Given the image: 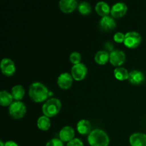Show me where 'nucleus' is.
Segmentation results:
<instances>
[{
    "instance_id": "nucleus-22",
    "label": "nucleus",
    "mask_w": 146,
    "mask_h": 146,
    "mask_svg": "<svg viewBox=\"0 0 146 146\" xmlns=\"http://www.w3.org/2000/svg\"><path fill=\"white\" fill-rule=\"evenodd\" d=\"M113 73L115 78L119 80V81H124V80L128 79L129 72L126 68H123V67H117L116 68H115Z\"/></svg>"
},
{
    "instance_id": "nucleus-20",
    "label": "nucleus",
    "mask_w": 146,
    "mask_h": 146,
    "mask_svg": "<svg viewBox=\"0 0 146 146\" xmlns=\"http://www.w3.org/2000/svg\"><path fill=\"white\" fill-rule=\"evenodd\" d=\"M11 94L16 101H20L22 99L25 94V89L21 85H15L11 88Z\"/></svg>"
},
{
    "instance_id": "nucleus-12",
    "label": "nucleus",
    "mask_w": 146,
    "mask_h": 146,
    "mask_svg": "<svg viewBox=\"0 0 146 146\" xmlns=\"http://www.w3.org/2000/svg\"><path fill=\"white\" fill-rule=\"evenodd\" d=\"M59 139L63 142H69L73 140L75 136V131L74 128L69 125H66L61 128L59 131Z\"/></svg>"
},
{
    "instance_id": "nucleus-15",
    "label": "nucleus",
    "mask_w": 146,
    "mask_h": 146,
    "mask_svg": "<svg viewBox=\"0 0 146 146\" xmlns=\"http://www.w3.org/2000/svg\"><path fill=\"white\" fill-rule=\"evenodd\" d=\"M128 81L134 85H139L145 81V75L141 71L133 70V71L129 72Z\"/></svg>"
},
{
    "instance_id": "nucleus-13",
    "label": "nucleus",
    "mask_w": 146,
    "mask_h": 146,
    "mask_svg": "<svg viewBox=\"0 0 146 146\" xmlns=\"http://www.w3.org/2000/svg\"><path fill=\"white\" fill-rule=\"evenodd\" d=\"M129 143L131 146H146V134L134 133L130 136Z\"/></svg>"
},
{
    "instance_id": "nucleus-7",
    "label": "nucleus",
    "mask_w": 146,
    "mask_h": 146,
    "mask_svg": "<svg viewBox=\"0 0 146 146\" xmlns=\"http://www.w3.org/2000/svg\"><path fill=\"white\" fill-rule=\"evenodd\" d=\"M0 68H1L2 74L7 76H11L14 75L16 71L14 62L12 60L8 58H4L1 60Z\"/></svg>"
},
{
    "instance_id": "nucleus-30",
    "label": "nucleus",
    "mask_w": 146,
    "mask_h": 146,
    "mask_svg": "<svg viewBox=\"0 0 146 146\" xmlns=\"http://www.w3.org/2000/svg\"><path fill=\"white\" fill-rule=\"evenodd\" d=\"M0 146H5V143H4L2 141H0Z\"/></svg>"
},
{
    "instance_id": "nucleus-25",
    "label": "nucleus",
    "mask_w": 146,
    "mask_h": 146,
    "mask_svg": "<svg viewBox=\"0 0 146 146\" xmlns=\"http://www.w3.org/2000/svg\"><path fill=\"white\" fill-rule=\"evenodd\" d=\"M46 146H64V143L59 138H53L47 142Z\"/></svg>"
},
{
    "instance_id": "nucleus-21",
    "label": "nucleus",
    "mask_w": 146,
    "mask_h": 146,
    "mask_svg": "<svg viewBox=\"0 0 146 146\" xmlns=\"http://www.w3.org/2000/svg\"><path fill=\"white\" fill-rule=\"evenodd\" d=\"M37 126L41 131H48L51 127V121L46 115H41L37 120Z\"/></svg>"
},
{
    "instance_id": "nucleus-14",
    "label": "nucleus",
    "mask_w": 146,
    "mask_h": 146,
    "mask_svg": "<svg viewBox=\"0 0 146 146\" xmlns=\"http://www.w3.org/2000/svg\"><path fill=\"white\" fill-rule=\"evenodd\" d=\"M78 6L76 0H61L59 1L60 9L64 13H71Z\"/></svg>"
},
{
    "instance_id": "nucleus-3",
    "label": "nucleus",
    "mask_w": 146,
    "mask_h": 146,
    "mask_svg": "<svg viewBox=\"0 0 146 146\" xmlns=\"http://www.w3.org/2000/svg\"><path fill=\"white\" fill-rule=\"evenodd\" d=\"M61 108V103L59 99L51 98L47 100L42 106V112L47 117H54L58 113Z\"/></svg>"
},
{
    "instance_id": "nucleus-4",
    "label": "nucleus",
    "mask_w": 146,
    "mask_h": 146,
    "mask_svg": "<svg viewBox=\"0 0 146 146\" xmlns=\"http://www.w3.org/2000/svg\"><path fill=\"white\" fill-rule=\"evenodd\" d=\"M9 113L12 118L20 119L23 118L27 113V107L21 101H15L9 106Z\"/></svg>"
},
{
    "instance_id": "nucleus-17",
    "label": "nucleus",
    "mask_w": 146,
    "mask_h": 146,
    "mask_svg": "<svg viewBox=\"0 0 146 146\" xmlns=\"http://www.w3.org/2000/svg\"><path fill=\"white\" fill-rule=\"evenodd\" d=\"M95 9L100 16H102V17L108 16V14L111 12V8L109 5L105 1H98L96 4Z\"/></svg>"
},
{
    "instance_id": "nucleus-11",
    "label": "nucleus",
    "mask_w": 146,
    "mask_h": 146,
    "mask_svg": "<svg viewBox=\"0 0 146 146\" xmlns=\"http://www.w3.org/2000/svg\"><path fill=\"white\" fill-rule=\"evenodd\" d=\"M128 11V7L123 2H117L112 6L111 9V15L115 18L122 17L126 14Z\"/></svg>"
},
{
    "instance_id": "nucleus-8",
    "label": "nucleus",
    "mask_w": 146,
    "mask_h": 146,
    "mask_svg": "<svg viewBox=\"0 0 146 146\" xmlns=\"http://www.w3.org/2000/svg\"><path fill=\"white\" fill-rule=\"evenodd\" d=\"M109 61L115 66H120L125 61V54L121 50L115 49L110 52Z\"/></svg>"
},
{
    "instance_id": "nucleus-19",
    "label": "nucleus",
    "mask_w": 146,
    "mask_h": 146,
    "mask_svg": "<svg viewBox=\"0 0 146 146\" xmlns=\"http://www.w3.org/2000/svg\"><path fill=\"white\" fill-rule=\"evenodd\" d=\"M12 94H10L7 91L2 90L0 92V104L3 106H10L13 103Z\"/></svg>"
},
{
    "instance_id": "nucleus-18",
    "label": "nucleus",
    "mask_w": 146,
    "mask_h": 146,
    "mask_svg": "<svg viewBox=\"0 0 146 146\" xmlns=\"http://www.w3.org/2000/svg\"><path fill=\"white\" fill-rule=\"evenodd\" d=\"M109 57L110 54H108V51L100 50L95 54L94 59H95V61L98 64L104 65L109 61Z\"/></svg>"
},
{
    "instance_id": "nucleus-2",
    "label": "nucleus",
    "mask_w": 146,
    "mask_h": 146,
    "mask_svg": "<svg viewBox=\"0 0 146 146\" xmlns=\"http://www.w3.org/2000/svg\"><path fill=\"white\" fill-rule=\"evenodd\" d=\"M88 142L91 146H108L110 143V138L104 131L95 129L88 134Z\"/></svg>"
},
{
    "instance_id": "nucleus-27",
    "label": "nucleus",
    "mask_w": 146,
    "mask_h": 146,
    "mask_svg": "<svg viewBox=\"0 0 146 146\" xmlns=\"http://www.w3.org/2000/svg\"><path fill=\"white\" fill-rule=\"evenodd\" d=\"M66 146H84L82 141L78 138H74L73 140L68 142Z\"/></svg>"
},
{
    "instance_id": "nucleus-28",
    "label": "nucleus",
    "mask_w": 146,
    "mask_h": 146,
    "mask_svg": "<svg viewBox=\"0 0 146 146\" xmlns=\"http://www.w3.org/2000/svg\"><path fill=\"white\" fill-rule=\"evenodd\" d=\"M105 47L106 48L107 50H108L109 51H113V46L111 44V42H106L105 44Z\"/></svg>"
},
{
    "instance_id": "nucleus-16",
    "label": "nucleus",
    "mask_w": 146,
    "mask_h": 146,
    "mask_svg": "<svg viewBox=\"0 0 146 146\" xmlns=\"http://www.w3.org/2000/svg\"><path fill=\"white\" fill-rule=\"evenodd\" d=\"M76 128L80 134L86 135L91 132V124L88 120L82 119L78 122L76 125Z\"/></svg>"
},
{
    "instance_id": "nucleus-24",
    "label": "nucleus",
    "mask_w": 146,
    "mask_h": 146,
    "mask_svg": "<svg viewBox=\"0 0 146 146\" xmlns=\"http://www.w3.org/2000/svg\"><path fill=\"white\" fill-rule=\"evenodd\" d=\"M69 59L71 62L74 65L78 64L81 63V55L80 53L77 52V51H74L69 56Z\"/></svg>"
},
{
    "instance_id": "nucleus-26",
    "label": "nucleus",
    "mask_w": 146,
    "mask_h": 146,
    "mask_svg": "<svg viewBox=\"0 0 146 146\" xmlns=\"http://www.w3.org/2000/svg\"><path fill=\"white\" fill-rule=\"evenodd\" d=\"M113 39L117 43H123L124 42L125 39V34L122 32H116L113 36Z\"/></svg>"
},
{
    "instance_id": "nucleus-9",
    "label": "nucleus",
    "mask_w": 146,
    "mask_h": 146,
    "mask_svg": "<svg viewBox=\"0 0 146 146\" xmlns=\"http://www.w3.org/2000/svg\"><path fill=\"white\" fill-rule=\"evenodd\" d=\"M99 27L102 31H112L116 27V22L113 17L110 16H105L101 19L99 21Z\"/></svg>"
},
{
    "instance_id": "nucleus-6",
    "label": "nucleus",
    "mask_w": 146,
    "mask_h": 146,
    "mask_svg": "<svg viewBox=\"0 0 146 146\" xmlns=\"http://www.w3.org/2000/svg\"><path fill=\"white\" fill-rule=\"evenodd\" d=\"M88 69L85 64H80L74 65L71 68V76L76 81H82L86 76Z\"/></svg>"
},
{
    "instance_id": "nucleus-1",
    "label": "nucleus",
    "mask_w": 146,
    "mask_h": 146,
    "mask_svg": "<svg viewBox=\"0 0 146 146\" xmlns=\"http://www.w3.org/2000/svg\"><path fill=\"white\" fill-rule=\"evenodd\" d=\"M48 88L40 82H34L30 85L29 88V95L34 101L41 103L45 101L49 96Z\"/></svg>"
},
{
    "instance_id": "nucleus-5",
    "label": "nucleus",
    "mask_w": 146,
    "mask_h": 146,
    "mask_svg": "<svg viewBox=\"0 0 146 146\" xmlns=\"http://www.w3.org/2000/svg\"><path fill=\"white\" fill-rule=\"evenodd\" d=\"M142 41V37L141 34L137 31H128L125 34L124 44L125 46L130 48H135L141 44Z\"/></svg>"
},
{
    "instance_id": "nucleus-29",
    "label": "nucleus",
    "mask_w": 146,
    "mask_h": 146,
    "mask_svg": "<svg viewBox=\"0 0 146 146\" xmlns=\"http://www.w3.org/2000/svg\"><path fill=\"white\" fill-rule=\"evenodd\" d=\"M5 146H19L18 144L13 141H8L5 143Z\"/></svg>"
},
{
    "instance_id": "nucleus-23",
    "label": "nucleus",
    "mask_w": 146,
    "mask_h": 146,
    "mask_svg": "<svg viewBox=\"0 0 146 146\" xmlns=\"http://www.w3.org/2000/svg\"><path fill=\"white\" fill-rule=\"evenodd\" d=\"M78 9L83 15H88L91 12V6L88 1H82L78 4Z\"/></svg>"
},
{
    "instance_id": "nucleus-10",
    "label": "nucleus",
    "mask_w": 146,
    "mask_h": 146,
    "mask_svg": "<svg viewBox=\"0 0 146 146\" xmlns=\"http://www.w3.org/2000/svg\"><path fill=\"white\" fill-rule=\"evenodd\" d=\"M73 77L67 72L62 73L58 76L57 78V84L58 86L62 89H68L73 84Z\"/></svg>"
}]
</instances>
